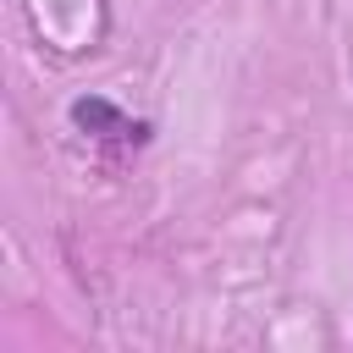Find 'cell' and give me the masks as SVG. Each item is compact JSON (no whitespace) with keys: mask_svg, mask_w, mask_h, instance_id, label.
I'll return each mask as SVG.
<instances>
[{"mask_svg":"<svg viewBox=\"0 0 353 353\" xmlns=\"http://www.w3.org/2000/svg\"><path fill=\"white\" fill-rule=\"evenodd\" d=\"M72 121H77V127H110V138H132V143L149 132L143 121H127V116H116L105 99H77V105H72Z\"/></svg>","mask_w":353,"mask_h":353,"instance_id":"cell-1","label":"cell"}]
</instances>
